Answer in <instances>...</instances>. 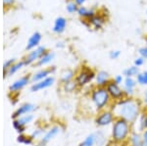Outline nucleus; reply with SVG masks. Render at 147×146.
Segmentation results:
<instances>
[{
	"label": "nucleus",
	"instance_id": "obj_1",
	"mask_svg": "<svg viewBox=\"0 0 147 146\" xmlns=\"http://www.w3.org/2000/svg\"><path fill=\"white\" fill-rule=\"evenodd\" d=\"M110 108L114 112L116 118L124 119L129 124H134L137 121L143 109V103L137 98L125 97L118 102H113Z\"/></svg>",
	"mask_w": 147,
	"mask_h": 146
},
{
	"label": "nucleus",
	"instance_id": "obj_2",
	"mask_svg": "<svg viewBox=\"0 0 147 146\" xmlns=\"http://www.w3.org/2000/svg\"><path fill=\"white\" fill-rule=\"evenodd\" d=\"M132 129L131 124L124 119L116 118L111 129V141L118 145H125Z\"/></svg>",
	"mask_w": 147,
	"mask_h": 146
},
{
	"label": "nucleus",
	"instance_id": "obj_3",
	"mask_svg": "<svg viewBox=\"0 0 147 146\" xmlns=\"http://www.w3.org/2000/svg\"><path fill=\"white\" fill-rule=\"evenodd\" d=\"M89 99L92 103V106L95 109L96 113L102 111L104 109H108L113 104V101L111 99L106 87L101 86H95L90 89L89 92Z\"/></svg>",
	"mask_w": 147,
	"mask_h": 146
},
{
	"label": "nucleus",
	"instance_id": "obj_4",
	"mask_svg": "<svg viewBox=\"0 0 147 146\" xmlns=\"http://www.w3.org/2000/svg\"><path fill=\"white\" fill-rule=\"evenodd\" d=\"M96 76V72L88 66H82L79 72L76 74L75 82L77 83L78 87L82 88L84 86L90 84L92 81H94Z\"/></svg>",
	"mask_w": 147,
	"mask_h": 146
},
{
	"label": "nucleus",
	"instance_id": "obj_5",
	"mask_svg": "<svg viewBox=\"0 0 147 146\" xmlns=\"http://www.w3.org/2000/svg\"><path fill=\"white\" fill-rule=\"evenodd\" d=\"M115 120L116 116L114 112L111 108H108V109H104L96 113L94 117V124L98 128H106V126H112Z\"/></svg>",
	"mask_w": 147,
	"mask_h": 146
},
{
	"label": "nucleus",
	"instance_id": "obj_6",
	"mask_svg": "<svg viewBox=\"0 0 147 146\" xmlns=\"http://www.w3.org/2000/svg\"><path fill=\"white\" fill-rule=\"evenodd\" d=\"M106 89H107L109 95H110L113 102H118V101H121L122 99L125 98L123 87L119 85V84L115 83L113 81V79L106 85Z\"/></svg>",
	"mask_w": 147,
	"mask_h": 146
},
{
	"label": "nucleus",
	"instance_id": "obj_7",
	"mask_svg": "<svg viewBox=\"0 0 147 146\" xmlns=\"http://www.w3.org/2000/svg\"><path fill=\"white\" fill-rule=\"evenodd\" d=\"M46 52L47 51H46L45 47L38 46L37 48H35L34 50L30 51V52L26 56L25 60H24V63H25L26 66H28V65L32 64V63H34V62H37V61H38Z\"/></svg>",
	"mask_w": 147,
	"mask_h": 146
},
{
	"label": "nucleus",
	"instance_id": "obj_8",
	"mask_svg": "<svg viewBox=\"0 0 147 146\" xmlns=\"http://www.w3.org/2000/svg\"><path fill=\"white\" fill-rule=\"evenodd\" d=\"M137 84V81L136 77H125L124 83H123V89L125 97H134V93H136V88Z\"/></svg>",
	"mask_w": 147,
	"mask_h": 146
},
{
	"label": "nucleus",
	"instance_id": "obj_9",
	"mask_svg": "<svg viewBox=\"0 0 147 146\" xmlns=\"http://www.w3.org/2000/svg\"><path fill=\"white\" fill-rule=\"evenodd\" d=\"M113 79L111 77V75L109 72L104 70H100L96 72L95 79H94V85L95 86H101V87H106V85Z\"/></svg>",
	"mask_w": 147,
	"mask_h": 146
},
{
	"label": "nucleus",
	"instance_id": "obj_10",
	"mask_svg": "<svg viewBox=\"0 0 147 146\" xmlns=\"http://www.w3.org/2000/svg\"><path fill=\"white\" fill-rule=\"evenodd\" d=\"M34 117L32 116V115L30 114H28V115H25V116H22L20 117L19 119H16L15 121H14V128H15L16 131H18V133H24L26 129V126L28 124L30 123H32V121H34Z\"/></svg>",
	"mask_w": 147,
	"mask_h": 146
},
{
	"label": "nucleus",
	"instance_id": "obj_11",
	"mask_svg": "<svg viewBox=\"0 0 147 146\" xmlns=\"http://www.w3.org/2000/svg\"><path fill=\"white\" fill-rule=\"evenodd\" d=\"M54 82H55L54 77H48L46 79H42V81L32 83V85L30 86V91L32 92H37V91L43 90V89H46L53 85Z\"/></svg>",
	"mask_w": 147,
	"mask_h": 146
},
{
	"label": "nucleus",
	"instance_id": "obj_12",
	"mask_svg": "<svg viewBox=\"0 0 147 146\" xmlns=\"http://www.w3.org/2000/svg\"><path fill=\"white\" fill-rule=\"evenodd\" d=\"M136 124H137V128L134 129V131H139V133H142L145 129H147V109H146V107H143V109H142V111L140 113V115H139L137 121L132 124V126H136Z\"/></svg>",
	"mask_w": 147,
	"mask_h": 146
},
{
	"label": "nucleus",
	"instance_id": "obj_13",
	"mask_svg": "<svg viewBox=\"0 0 147 146\" xmlns=\"http://www.w3.org/2000/svg\"><path fill=\"white\" fill-rule=\"evenodd\" d=\"M35 110V105L32 104V103H25L22 106L18 108L17 110L15 111V113L13 114V118L14 119H19L20 117L25 116V115L30 114L32 111Z\"/></svg>",
	"mask_w": 147,
	"mask_h": 146
},
{
	"label": "nucleus",
	"instance_id": "obj_14",
	"mask_svg": "<svg viewBox=\"0 0 147 146\" xmlns=\"http://www.w3.org/2000/svg\"><path fill=\"white\" fill-rule=\"evenodd\" d=\"M143 142V138H142V133L139 131H136L132 129L131 133H130L129 139H127L125 145L127 146H141Z\"/></svg>",
	"mask_w": 147,
	"mask_h": 146
},
{
	"label": "nucleus",
	"instance_id": "obj_15",
	"mask_svg": "<svg viewBox=\"0 0 147 146\" xmlns=\"http://www.w3.org/2000/svg\"><path fill=\"white\" fill-rule=\"evenodd\" d=\"M61 131V129L59 128V126H53V128H51L49 131H47L43 135V136L41 137V140H40V144L41 145H45L47 143L49 142V141H51L53 139L55 136H57L60 133Z\"/></svg>",
	"mask_w": 147,
	"mask_h": 146
},
{
	"label": "nucleus",
	"instance_id": "obj_16",
	"mask_svg": "<svg viewBox=\"0 0 147 146\" xmlns=\"http://www.w3.org/2000/svg\"><path fill=\"white\" fill-rule=\"evenodd\" d=\"M41 38H42V36L40 32H34V34L30 36V38H28L26 49H27V50H34V49L37 48V47L39 46Z\"/></svg>",
	"mask_w": 147,
	"mask_h": 146
},
{
	"label": "nucleus",
	"instance_id": "obj_17",
	"mask_svg": "<svg viewBox=\"0 0 147 146\" xmlns=\"http://www.w3.org/2000/svg\"><path fill=\"white\" fill-rule=\"evenodd\" d=\"M30 81H32V79H30V77L28 76L20 77L10 86V90L13 91V92H17V91L23 89L25 86H27L28 83H30Z\"/></svg>",
	"mask_w": 147,
	"mask_h": 146
},
{
	"label": "nucleus",
	"instance_id": "obj_18",
	"mask_svg": "<svg viewBox=\"0 0 147 146\" xmlns=\"http://www.w3.org/2000/svg\"><path fill=\"white\" fill-rule=\"evenodd\" d=\"M87 22H88L89 27H92L94 30H101L104 27V25H105L106 20L100 14H96L94 17H92Z\"/></svg>",
	"mask_w": 147,
	"mask_h": 146
},
{
	"label": "nucleus",
	"instance_id": "obj_19",
	"mask_svg": "<svg viewBox=\"0 0 147 146\" xmlns=\"http://www.w3.org/2000/svg\"><path fill=\"white\" fill-rule=\"evenodd\" d=\"M55 71V68H50V69H43V70H40L38 71L37 73H35V74L30 77V79H32V81L34 82H37V81H42V79H46V77H50V75L52 73Z\"/></svg>",
	"mask_w": 147,
	"mask_h": 146
},
{
	"label": "nucleus",
	"instance_id": "obj_20",
	"mask_svg": "<svg viewBox=\"0 0 147 146\" xmlns=\"http://www.w3.org/2000/svg\"><path fill=\"white\" fill-rule=\"evenodd\" d=\"M66 28H67V20L64 17H58L56 18V20L54 21V25H53V32L55 34H62L65 32Z\"/></svg>",
	"mask_w": 147,
	"mask_h": 146
},
{
	"label": "nucleus",
	"instance_id": "obj_21",
	"mask_svg": "<svg viewBox=\"0 0 147 146\" xmlns=\"http://www.w3.org/2000/svg\"><path fill=\"white\" fill-rule=\"evenodd\" d=\"M96 14V11L93 8H88V7L85 6H80L79 10H78V15L87 21L90 20L92 17H94Z\"/></svg>",
	"mask_w": 147,
	"mask_h": 146
},
{
	"label": "nucleus",
	"instance_id": "obj_22",
	"mask_svg": "<svg viewBox=\"0 0 147 146\" xmlns=\"http://www.w3.org/2000/svg\"><path fill=\"white\" fill-rule=\"evenodd\" d=\"M140 68L132 65L130 67H127L123 71V76L125 77H136L137 75L140 73Z\"/></svg>",
	"mask_w": 147,
	"mask_h": 146
},
{
	"label": "nucleus",
	"instance_id": "obj_23",
	"mask_svg": "<svg viewBox=\"0 0 147 146\" xmlns=\"http://www.w3.org/2000/svg\"><path fill=\"white\" fill-rule=\"evenodd\" d=\"M54 58H55V53L51 52V51H47V52L37 61L36 66H44V65L49 64V63H51L52 61H53Z\"/></svg>",
	"mask_w": 147,
	"mask_h": 146
},
{
	"label": "nucleus",
	"instance_id": "obj_24",
	"mask_svg": "<svg viewBox=\"0 0 147 146\" xmlns=\"http://www.w3.org/2000/svg\"><path fill=\"white\" fill-rule=\"evenodd\" d=\"M95 145H97V138L95 133H92L90 135H88L79 144V146H95Z\"/></svg>",
	"mask_w": 147,
	"mask_h": 146
},
{
	"label": "nucleus",
	"instance_id": "obj_25",
	"mask_svg": "<svg viewBox=\"0 0 147 146\" xmlns=\"http://www.w3.org/2000/svg\"><path fill=\"white\" fill-rule=\"evenodd\" d=\"M75 77H76V73L73 70L71 69L64 70V72L61 75V81H62L63 83H67V82L73 81Z\"/></svg>",
	"mask_w": 147,
	"mask_h": 146
},
{
	"label": "nucleus",
	"instance_id": "obj_26",
	"mask_svg": "<svg viewBox=\"0 0 147 146\" xmlns=\"http://www.w3.org/2000/svg\"><path fill=\"white\" fill-rule=\"evenodd\" d=\"M137 84L140 86H147V71H141L136 77Z\"/></svg>",
	"mask_w": 147,
	"mask_h": 146
},
{
	"label": "nucleus",
	"instance_id": "obj_27",
	"mask_svg": "<svg viewBox=\"0 0 147 146\" xmlns=\"http://www.w3.org/2000/svg\"><path fill=\"white\" fill-rule=\"evenodd\" d=\"M24 66H26V65H25V63H24V61H21V62H19V63L13 64L10 68H9L8 70H7L6 75H7V76H11V75L15 74L16 72H18L19 70L22 69Z\"/></svg>",
	"mask_w": 147,
	"mask_h": 146
},
{
	"label": "nucleus",
	"instance_id": "obj_28",
	"mask_svg": "<svg viewBox=\"0 0 147 146\" xmlns=\"http://www.w3.org/2000/svg\"><path fill=\"white\" fill-rule=\"evenodd\" d=\"M32 141H34V138L32 137V135H20L18 137V142L22 143V144L25 145H30L32 144Z\"/></svg>",
	"mask_w": 147,
	"mask_h": 146
},
{
	"label": "nucleus",
	"instance_id": "obj_29",
	"mask_svg": "<svg viewBox=\"0 0 147 146\" xmlns=\"http://www.w3.org/2000/svg\"><path fill=\"white\" fill-rule=\"evenodd\" d=\"M79 5L76 3L75 1H71L67 3L66 5V10L69 14H74V13H78V10H79Z\"/></svg>",
	"mask_w": 147,
	"mask_h": 146
},
{
	"label": "nucleus",
	"instance_id": "obj_30",
	"mask_svg": "<svg viewBox=\"0 0 147 146\" xmlns=\"http://www.w3.org/2000/svg\"><path fill=\"white\" fill-rule=\"evenodd\" d=\"M95 133H96V138H97V145L103 146L106 143V136L104 135V133L101 131H97Z\"/></svg>",
	"mask_w": 147,
	"mask_h": 146
},
{
	"label": "nucleus",
	"instance_id": "obj_31",
	"mask_svg": "<svg viewBox=\"0 0 147 146\" xmlns=\"http://www.w3.org/2000/svg\"><path fill=\"white\" fill-rule=\"evenodd\" d=\"M121 54H122V52L120 50H111L109 52V58L111 60H117L121 57Z\"/></svg>",
	"mask_w": 147,
	"mask_h": 146
},
{
	"label": "nucleus",
	"instance_id": "obj_32",
	"mask_svg": "<svg viewBox=\"0 0 147 146\" xmlns=\"http://www.w3.org/2000/svg\"><path fill=\"white\" fill-rule=\"evenodd\" d=\"M145 62H146L145 59L140 57V56H138V57H136V59H134V66H136V67H138V68H140V67H142V66H143L144 64H145Z\"/></svg>",
	"mask_w": 147,
	"mask_h": 146
},
{
	"label": "nucleus",
	"instance_id": "obj_33",
	"mask_svg": "<svg viewBox=\"0 0 147 146\" xmlns=\"http://www.w3.org/2000/svg\"><path fill=\"white\" fill-rule=\"evenodd\" d=\"M124 81H125V77L123 76V74L122 75H116V76L113 77V81L115 82V83L119 84V85H123Z\"/></svg>",
	"mask_w": 147,
	"mask_h": 146
},
{
	"label": "nucleus",
	"instance_id": "obj_34",
	"mask_svg": "<svg viewBox=\"0 0 147 146\" xmlns=\"http://www.w3.org/2000/svg\"><path fill=\"white\" fill-rule=\"evenodd\" d=\"M137 52H138V55L140 56V57L147 60V45H144V46L140 47V48L137 50Z\"/></svg>",
	"mask_w": 147,
	"mask_h": 146
},
{
	"label": "nucleus",
	"instance_id": "obj_35",
	"mask_svg": "<svg viewBox=\"0 0 147 146\" xmlns=\"http://www.w3.org/2000/svg\"><path fill=\"white\" fill-rule=\"evenodd\" d=\"M13 63H14V59H11V60H9V61H7V62H5V64H4V70L7 71L9 69V68L11 67L12 65H13Z\"/></svg>",
	"mask_w": 147,
	"mask_h": 146
},
{
	"label": "nucleus",
	"instance_id": "obj_36",
	"mask_svg": "<svg viewBox=\"0 0 147 146\" xmlns=\"http://www.w3.org/2000/svg\"><path fill=\"white\" fill-rule=\"evenodd\" d=\"M74 1H75L79 6H84V4L87 2V0H74Z\"/></svg>",
	"mask_w": 147,
	"mask_h": 146
},
{
	"label": "nucleus",
	"instance_id": "obj_37",
	"mask_svg": "<svg viewBox=\"0 0 147 146\" xmlns=\"http://www.w3.org/2000/svg\"><path fill=\"white\" fill-rule=\"evenodd\" d=\"M142 138H143V141L144 142H147V129L142 133Z\"/></svg>",
	"mask_w": 147,
	"mask_h": 146
},
{
	"label": "nucleus",
	"instance_id": "obj_38",
	"mask_svg": "<svg viewBox=\"0 0 147 146\" xmlns=\"http://www.w3.org/2000/svg\"><path fill=\"white\" fill-rule=\"evenodd\" d=\"M142 103L147 106V90L145 91V92H144V96H143V100H142Z\"/></svg>",
	"mask_w": 147,
	"mask_h": 146
},
{
	"label": "nucleus",
	"instance_id": "obj_39",
	"mask_svg": "<svg viewBox=\"0 0 147 146\" xmlns=\"http://www.w3.org/2000/svg\"><path fill=\"white\" fill-rule=\"evenodd\" d=\"M3 1H4V4H6V5H11L14 2V0H3Z\"/></svg>",
	"mask_w": 147,
	"mask_h": 146
},
{
	"label": "nucleus",
	"instance_id": "obj_40",
	"mask_svg": "<svg viewBox=\"0 0 147 146\" xmlns=\"http://www.w3.org/2000/svg\"><path fill=\"white\" fill-rule=\"evenodd\" d=\"M141 146H147V142H142V144H141Z\"/></svg>",
	"mask_w": 147,
	"mask_h": 146
},
{
	"label": "nucleus",
	"instance_id": "obj_41",
	"mask_svg": "<svg viewBox=\"0 0 147 146\" xmlns=\"http://www.w3.org/2000/svg\"><path fill=\"white\" fill-rule=\"evenodd\" d=\"M144 40H145V45H147V35L145 36V38H144Z\"/></svg>",
	"mask_w": 147,
	"mask_h": 146
},
{
	"label": "nucleus",
	"instance_id": "obj_42",
	"mask_svg": "<svg viewBox=\"0 0 147 146\" xmlns=\"http://www.w3.org/2000/svg\"><path fill=\"white\" fill-rule=\"evenodd\" d=\"M146 12H147V10H146Z\"/></svg>",
	"mask_w": 147,
	"mask_h": 146
}]
</instances>
